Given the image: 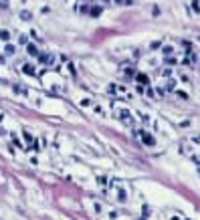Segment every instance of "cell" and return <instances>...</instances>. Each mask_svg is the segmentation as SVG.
<instances>
[{
  "mask_svg": "<svg viewBox=\"0 0 200 220\" xmlns=\"http://www.w3.org/2000/svg\"><path fill=\"white\" fill-rule=\"evenodd\" d=\"M103 2H107V4H109V2H111V0H103Z\"/></svg>",
  "mask_w": 200,
  "mask_h": 220,
  "instance_id": "21",
  "label": "cell"
},
{
  "mask_svg": "<svg viewBox=\"0 0 200 220\" xmlns=\"http://www.w3.org/2000/svg\"><path fill=\"white\" fill-rule=\"evenodd\" d=\"M0 41L8 43V41H10V33H8V30H0Z\"/></svg>",
  "mask_w": 200,
  "mask_h": 220,
  "instance_id": "13",
  "label": "cell"
},
{
  "mask_svg": "<svg viewBox=\"0 0 200 220\" xmlns=\"http://www.w3.org/2000/svg\"><path fill=\"white\" fill-rule=\"evenodd\" d=\"M162 75H164V77H170V75H172V71H170V69H164V71H162Z\"/></svg>",
  "mask_w": 200,
  "mask_h": 220,
  "instance_id": "19",
  "label": "cell"
},
{
  "mask_svg": "<svg viewBox=\"0 0 200 220\" xmlns=\"http://www.w3.org/2000/svg\"><path fill=\"white\" fill-rule=\"evenodd\" d=\"M39 61H41L43 65H53V61H55V57H53L51 53H43V55L39 53Z\"/></svg>",
  "mask_w": 200,
  "mask_h": 220,
  "instance_id": "5",
  "label": "cell"
},
{
  "mask_svg": "<svg viewBox=\"0 0 200 220\" xmlns=\"http://www.w3.org/2000/svg\"><path fill=\"white\" fill-rule=\"evenodd\" d=\"M162 55H164V57H172V55H174V46H164V48H162Z\"/></svg>",
  "mask_w": 200,
  "mask_h": 220,
  "instance_id": "12",
  "label": "cell"
},
{
  "mask_svg": "<svg viewBox=\"0 0 200 220\" xmlns=\"http://www.w3.org/2000/svg\"><path fill=\"white\" fill-rule=\"evenodd\" d=\"M99 186L103 188V190H107V188L111 190V186H113V184H111V182L107 180V178H103V176H101V178H99Z\"/></svg>",
  "mask_w": 200,
  "mask_h": 220,
  "instance_id": "9",
  "label": "cell"
},
{
  "mask_svg": "<svg viewBox=\"0 0 200 220\" xmlns=\"http://www.w3.org/2000/svg\"><path fill=\"white\" fill-rule=\"evenodd\" d=\"M0 119H2V113H0Z\"/></svg>",
  "mask_w": 200,
  "mask_h": 220,
  "instance_id": "23",
  "label": "cell"
},
{
  "mask_svg": "<svg viewBox=\"0 0 200 220\" xmlns=\"http://www.w3.org/2000/svg\"><path fill=\"white\" fill-rule=\"evenodd\" d=\"M26 53H28L31 57H39V48H36V45H33V43H26Z\"/></svg>",
  "mask_w": 200,
  "mask_h": 220,
  "instance_id": "7",
  "label": "cell"
},
{
  "mask_svg": "<svg viewBox=\"0 0 200 220\" xmlns=\"http://www.w3.org/2000/svg\"><path fill=\"white\" fill-rule=\"evenodd\" d=\"M93 111H95V113H99V115H103V109H101L99 105H93Z\"/></svg>",
  "mask_w": 200,
  "mask_h": 220,
  "instance_id": "18",
  "label": "cell"
},
{
  "mask_svg": "<svg viewBox=\"0 0 200 220\" xmlns=\"http://www.w3.org/2000/svg\"><path fill=\"white\" fill-rule=\"evenodd\" d=\"M192 10H194V12H200V0H194V4H192Z\"/></svg>",
  "mask_w": 200,
  "mask_h": 220,
  "instance_id": "14",
  "label": "cell"
},
{
  "mask_svg": "<svg viewBox=\"0 0 200 220\" xmlns=\"http://www.w3.org/2000/svg\"><path fill=\"white\" fill-rule=\"evenodd\" d=\"M180 77H182V81H184V83H188V81H190V77H188V75H184V73H182Z\"/></svg>",
  "mask_w": 200,
  "mask_h": 220,
  "instance_id": "20",
  "label": "cell"
},
{
  "mask_svg": "<svg viewBox=\"0 0 200 220\" xmlns=\"http://www.w3.org/2000/svg\"><path fill=\"white\" fill-rule=\"evenodd\" d=\"M107 91H109L111 95H115V93H117V87H115V85H109V87H107Z\"/></svg>",
  "mask_w": 200,
  "mask_h": 220,
  "instance_id": "17",
  "label": "cell"
},
{
  "mask_svg": "<svg viewBox=\"0 0 200 220\" xmlns=\"http://www.w3.org/2000/svg\"><path fill=\"white\" fill-rule=\"evenodd\" d=\"M22 73H24V75H31V77H34V75H36V67L26 63V65H22Z\"/></svg>",
  "mask_w": 200,
  "mask_h": 220,
  "instance_id": "6",
  "label": "cell"
},
{
  "mask_svg": "<svg viewBox=\"0 0 200 220\" xmlns=\"http://www.w3.org/2000/svg\"><path fill=\"white\" fill-rule=\"evenodd\" d=\"M194 141H200V138H196V139H194Z\"/></svg>",
  "mask_w": 200,
  "mask_h": 220,
  "instance_id": "22",
  "label": "cell"
},
{
  "mask_svg": "<svg viewBox=\"0 0 200 220\" xmlns=\"http://www.w3.org/2000/svg\"><path fill=\"white\" fill-rule=\"evenodd\" d=\"M140 119H142V121H144L145 125H148V123H150V117L145 115V113H140Z\"/></svg>",
  "mask_w": 200,
  "mask_h": 220,
  "instance_id": "15",
  "label": "cell"
},
{
  "mask_svg": "<svg viewBox=\"0 0 200 220\" xmlns=\"http://www.w3.org/2000/svg\"><path fill=\"white\" fill-rule=\"evenodd\" d=\"M12 143H14L16 148H22V145H20V139L16 138V135H12Z\"/></svg>",
  "mask_w": 200,
  "mask_h": 220,
  "instance_id": "16",
  "label": "cell"
},
{
  "mask_svg": "<svg viewBox=\"0 0 200 220\" xmlns=\"http://www.w3.org/2000/svg\"><path fill=\"white\" fill-rule=\"evenodd\" d=\"M176 79H170V81L166 83V89H164V91H176Z\"/></svg>",
  "mask_w": 200,
  "mask_h": 220,
  "instance_id": "11",
  "label": "cell"
},
{
  "mask_svg": "<svg viewBox=\"0 0 200 220\" xmlns=\"http://www.w3.org/2000/svg\"><path fill=\"white\" fill-rule=\"evenodd\" d=\"M117 200L119 202H127V192L123 190L121 186H117Z\"/></svg>",
  "mask_w": 200,
  "mask_h": 220,
  "instance_id": "8",
  "label": "cell"
},
{
  "mask_svg": "<svg viewBox=\"0 0 200 220\" xmlns=\"http://www.w3.org/2000/svg\"><path fill=\"white\" fill-rule=\"evenodd\" d=\"M133 77H135V81H137L140 87H148V85H150V79H148V75H144V73H135Z\"/></svg>",
  "mask_w": 200,
  "mask_h": 220,
  "instance_id": "4",
  "label": "cell"
},
{
  "mask_svg": "<svg viewBox=\"0 0 200 220\" xmlns=\"http://www.w3.org/2000/svg\"><path fill=\"white\" fill-rule=\"evenodd\" d=\"M194 63H196V53H194L192 48H188V51H186V57L182 61V65H194Z\"/></svg>",
  "mask_w": 200,
  "mask_h": 220,
  "instance_id": "3",
  "label": "cell"
},
{
  "mask_svg": "<svg viewBox=\"0 0 200 220\" xmlns=\"http://www.w3.org/2000/svg\"><path fill=\"white\" fill-rule=\"evenodd\" d=\"M117 115H119V121H121L125 127H133V117H132V113H129L127 109H119Z\"/></svg>",
  "mask_w": 200,
  "mask_h": 220,
  "instance_id": "2",
  "label": "cell"
},
{
  "mask_svg": "<svg viewBox=\"0 0 200 220\" xmlns=\"http://www.w3.org/2000/svg\"><path fill=\"white\" fill-rule=\"evenodd\" d=\"M14 53H16V46H14V45H10V43H8V45L4 46V55H8V57H12Z\"/></svg>",
  "mask_w": 200,
  "mask_h": 220,
  "instance_id": "10",
  "label": "cell"
},
{
  "mask_svg": "<svg viewBox=\"0 0 200 220\" xmlns=\"http://www.w3.org/2000/svg\"><path fill=\"white\" fill-rule=\"evenodd\" d=\"M135 133H137V138H140V141H142V143H145V145H150V148H152V145L156 143L154 135H152V133H148L145 129H137Z\"/></svg>",
  "mask_w": 200,
  "mask_h": 220,
  "instance_id": "1",
  "label": "cell"
}]
</instances>
